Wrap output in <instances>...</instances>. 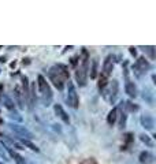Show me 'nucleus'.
<instances>
[{
  "instance_id": "17",
  "label": "nucleus",
  "mask_w": 156,
  "mask_h": 164,
  "mask_svg": "<svg viewBox=\"0 0 156 164\" xmlns=\"http://www.w3.org/2000/svg\"><path fill=\"white\" fill-rule=\"evenodd\" d=\"M2 100H3V104H4V107L7 109H10V111H14V109H15V104H14V101H12L8 96L2 94Z\"/></svg>"
},
{
  "instance_id": "30",
  "label": "nucleus",
  "mask_w": 156,
  "mask_h": 164,
  "mask_svg": "<svg viewBox=\"0 0 156 164\" xmlns=\"http://www.w3.org/2000/svg\"><path fill=\"white\" fill-rule=\"evenodd\" d=\"M2 123H3V119H2V118H0V125H2Z\"/></svg>"
},
{
  "instance_id": "27",
  "label": "nucleus",
  "mask_w": 156,
  "mask_h": 164,
  "mask_svg": "<svg viewBox=\"0 0 156 164\" xmlns=\"http://www.w3.org/2000/svg\"><path fill=\"white\" fill-rule=\"evenodd\" d=\"M79 58V56H74V58H73L71 59V64L73 66H77V59Z\"/></svg>"
},
{
  "instance_id": "16",
  "label": "nucleus",
  "mask_w": 156,
  "mask_h": 164,
  "mask_svg": "<svg viewBox=\"0 0 156 164\" xmlns=\"http://www.w3.org/2000/svg\"><path fill=\"white\" fill-rule=\"evenodd\" d=\"M118 119V108H112L110 112H108V116H107V123L110 126H112L114 123L116 122Z\"/></svg>"
},
{
  "instance_id": "23",
  "label": "nucleus",
  "mask_w": 156,
  "mask_h": 164,
  "mask_svg": "<svg viewBox=\"0 0 156 164\" xmlns=\"http://www.w3.org/2000/svg\"><path fill=\"white\" fill-rule=\"evenodd\" d=\"M144 52L149 53V58L151 59H155V47H144Z\"/></svg>"
},
{
  "instance_id": "20",
  "label": "nucleus",
  "mask_w": 156,
  "mask_h": 164,
  "mask_svg": "<svg viewBox=\"0 0 156 164\" xmlns=\"http://www.w3.org/2000/svg\"><path fill=\"white\" fill-rule=\"evenodd\" d=\"M140 140H141L142 142H144L148 148H152V146H154V141L151 140V137H149V135H146V134H141V135H140Z\"/></svg>"
},
{
  "instance_id": "13",
  "label": "nucleus",
  "mask_w": 156,
  "mask_h": 164,
  "mask_svg": "<svg viewBox=\"0 0 156 164\" xmlns=\"http://www.w3.org/2000/svg\"><path fill=\"white\" fill-rule=\"evenodd\" d=\"M125 90H126V93L129 94L130 97H134L137 96V93H138V90H137V86L134 85V82H132V81H129L127 80V82H126V86H125Z\"/></svg>"
},
{
  "instance_id": "8",
  "label": "nucleus",
  "mask_w": 156,
  "mask_h": 164,
  "mask_svg": "<svg viewBox=\"0 0 156 164\" xmlns=\"http://www.w3.org/2000/svg\"><path fill=\"white\" fill-rule=\"evenodd\" d=\"M114 70V56L112 55H108L104 60V64H103V71H101V77L107 78L111 75V72Z\"/></svg>"
},
{
  "instance_id": "4",
  "label": "nucleus",
  "mask_w": 156,
  "mask_h": 164,
  "mask_svg": "<svg viewBox=\"0 0 156 164\" xmlns=\"http://www.w3.org/2000/svg\"><path fill=\"white\" fill-rule=\"evenodd\" d=\"M67 104H69V107H71L74 109H77L79 107V97L77 93V89H75L74 84L70 82V80L67 84Z\"/></svg>"
},
{
  "instance_id": "7",
  "label": "nucleus",
  "mask_w": 156,
  "mask_h": 164,
  "mask_svg": "<svg viewBox=\"0 0 156 164\" xmlns=\"http://www.w3.org/2000/svg\"><path fill=\"white\" fill-rule=\"evenodd\" d=\"M149 68H151V64H149V62L146 60L145 58H138L137 59V62H136V64L133 66V70H136V74L138 75H141V72H145V71H148Z\"/></svg>"
},
{
  "instance_id": "6",
  "label": "nucleus",
  "mask_w": 156,
  "mask_h": 164,
  "mask_svg": "<svg viewBox=\"0 0 156 164\" xmlns=\"http://www.w3.org/2000/svg\"><path fill=\"white\" fill-rule=\"evenodd\" d=\"M118 90H119V84H118L116 80H112L110 82L108 89L104 92V99H106L108 103H115L116 96H118Z\"/></svg>"
},
{
  "instance_id": "19",
  "label": "nucleus",
  "mask_w": 156,
  "mask_h": 164,
  "mask_svg": "<svg viewBox=\"0 0 156 164\" xmlns=\"http://www.w3.org/2000/svg\"><path fill=\"white\" fill-rule=\"evenodd\" d=\"M97 66H99V62L97 59H93L92 60V67H91V72H89V75H91L92 80H95V78L97 77Z\"/></svg>"
},
{
  "instance_id": "22",
  "label": "nucleus",
  "mask_w": 156,
  "mask_h": 164,
  "mask_svg": "<svg viewBox=\"0 0 156 164\" xmlns=\"http://www.w3.org/2000/svg\"><path fill=\"white\" fill-rule=\"evenodd\" d=\"M0 157H3L4 160H10V154L7 152V148L2 144H0Z\"/></svg>"
},
{
  "instance_id": "28",
  "label": "nucleus",
  "mask_w": 156,
  "mask_h": 164,
  "mask_svg": "<svg viewBox=\"0 0 156 164\" xmlns=\"http://www.w3.org/2000/svg\"><path fill=\"white\" fill-rule=\"evenodd\" d=\"M130 53H132V55H137V51H136V48H133V47H132V48H130Z\"/></svg>"
},
{
  "instance_id": "3",
  "label": "nucleus",
  "mask_w": 156,
  "mask_h": 164,
  "mask_svg": "<svg viewBox=\"0 0 156 164\" xmlns=\"http://www.w3.org/2000/svg\"><path fill=\"white\" fill-rule=\"evenodd\" d=\"M37 86H39V93H40V100L45 107H49L52 103V90H51L49 84L45 81L43 75L37 77Z\"/></svg>"
},
{
  "instance_id": "5",
  "label": "nucleus",
  "mask_w": 156,
  "mask_h": 164,
  "mask_svg": "<svg viewBox=\"0 0 156 164\" xmlns=\"http://www.w3.org/2000/svg\"><path fill=\"white\" fill-rule=\"evenodd\" d=\"M8 127L11 129L12 131H14L15 134L18 135V137H21V140H33L34 138V135L32 131L27 130L25 126H22V125H17V123H10L8 125Z\"/></svg>"
},
{
  "instance_id": "10",
  "label": "nucleus",
  "mask_w": 156,
  "mask_h": 164,
  "mask_svg": "<svg viewBox=\"0 0 156 164\" xmlns=\"http://www.w3.org/2000/svg\"><path fill=\"white\" fill-rule=\"evenodd\" d=\"M53 109H55V113H56V115H58L59 118L66 123V125H69V123H70V118H69V115H67V113L65 112L63 107L60 105V104H55V105H53Z\"/></svg>"
},
{
  "instance_id": "14",
  "label": "nucleus",
  "mask_w": 156,
  "mask_h": 164,
  "mask_svg": "<svg viewBox=\"0 0 156 164\" xmlns=\"http://www.w3.org/2000/svg\"><path fill=\"white\" fill-rule=\"evenodd\" d=\"M27 104H29V108H33V105L36 104V84L34 82L29 88V101H27Z\"/></svg>"
},
{
  "instance_id": "15",
  "label": "nucleus",
  "mask_w": 156,
  "mask_h": 164,
  "mask_svg": "<svg viewBox=\"0 0 156 164\" xmlns=\"http://www.w3.org/2000/svg\"><path fill=\"white\" fill-rule=\"evenodd\" d=\"M138 159H140V163L141 164H152V162H154V156H152L149 152H146V150L140 153Z\"/></svg>"
},
{
  "instance_id": "12",
  "label": "nucleus",
  "mask_w": 156,
  "mask_h": 164,
  "mask_svg": "<svg viewBox=\"0 0 156 164\" xmlns=\"http://www.w3.org/2000/svg\"><path fill=\"white\" fill-rule=\"evenodd\" d=\"M6 148H7V146H6ZM7 152H8V154H10L12 159L15 160V163H17V164H32V163L27 162V160L25 159V157H22L21 154H18L17 152H15V150L10 149V148H7Z\"/></svg>"
},
{
  "instance_id": "26",
  "label": "nucleus",
  "mask_w": 156,
  "mask_h": 164,
  "mask_svg": "<svg viewBox=\"0 0 156 164\" xmlns=\"http://www.w3.org/2000/svg\"><path fill=\"white\" fill-rule=\"evenodd\" d=\"M81 164H97V162L93 159V157H91V159H86V160H84Z\"/></svg>"
},
{
  "instance_id": "24",
  "label": "nucleus",
  "mask_w": 156,
  "mask_h": 164,
  "mask_svg": "<svg viewBox=\"0 0 156 164\" xmlns=\"http://www.w3.org/2000/svg\"><path fill=\"white\" fill-rule=\"evenodd\" d=\"M118 113H119V109H118ZM119 115H120L119 127H120V129H123V127H125V125H126V115H125V112H120Z\"/></svg>"
},
{
  "instance_id": "9",
  "label": "nucleus",
  "mask_w": 156,
  "mask_h": 164,
  "mask_svg": "<svg viewBox=\"0 0 156 164\" xmlns=\"http://www.w3.org/2000/svg\"><path fill=\"white\" fill-rule=\"evenodd\" d=\"M141 126L145 129V130H154V126H155V121L152 118V115L149 113H145V115L141 116Z\"/></svg>"
},
{
  "instance_id": "11",
  "label": "nucleus",
  "mask_w": 156,
  "mask_h": 164,
  "mask_svg": "<svg viewBox=\"0 0 156 164\" xmlns=\"http://www.w3.org/2000/svg\"><path fill=\"white\" fill-rule=\"evenodd\" d=\"M14 97H15V101H17L18 107H19V108H25V97H23V93H22L19 86L14 88Z\"/></svg>"
},
{
  "instance_id": "2",
  "label": "nucleus",
  "mask_w": 156,
  "mask_h": 164,
  "mask_svg": "<svg viewBox=\"0 0 156 164\" xmlns=\"http://www.w3.org/2000/svg\"><path fill=\"white\" fill-rule=\"evenodd\" d=\"M78 67L75 70V80H77L79 86H85L88 81V63H89V55L85 48H82L81 56H79Z\"/></svg>"
},
{
  "instance_id": "1",
  "label": "nucleus",
  "mask_w": 156,
  "mask_h": 164,
  "mask_svg": "<svg viewBox=\"0 0 156 164\" xmlns=\"http://www.w3.org/2000/svg\"><path fill=\"white\" fill-rule=\"evenodd\" d=\"M48 78L49 81L53 84V86L58 90H63L65 88V82L69 81L70 78V72L69 68L65 64H55L49 68L48 71Z\"/></svg>"
},
{
  "instance_id": "18",
  "label": "nucleus",
  "mask_w": 156,
  "mask_h": 164,
  "mask_svg": "<svg viewBox=\"0 0 156 164\" xmlns=\"http://www.w3.org/2000/svg\"><path fill=\"white\" fill-rule=\"evenodd\" d=\"M122 107L126 109V111H129V112H136V111H138V105L133 104L132 101H125V103H122Z\"/></svg>"
},
{
  "instance_id": "29",
  "label": "nucleus",
  "mask_w": 156,
  "mask_h": 164,
  "mask_svg": "<svg viewBox=\"0 0 156 164\" xmlns=\"http://www.w3.org/2000/svg\"><path fill=\"white\" fill-rule=\"evenodd\" d=\"M3 94V84H0V96Z\"/></svg>"
},
{
  "instance_id": "21",
  "label": "nucleus",
  "mask_w": 156,
  "mask_h": 164,
  "mask_svg": "<svg viewBox=\"0 0 156 164\" xmlns=\"http://www.w3.org/2000/svg\"><path fill=\"white\" fill-rule=\"evenodd\" d=\"M21 144H22V145H25V146H27L29 149L34 150V152H39V148H37L34 144H32L29 140H21Z\"/></svg>"
},
{
  "instance_id": "25",
  "label": "nucleus",
  "mask_w": 156,
  "mask_h": 164,
  "mask_svg": "<svg viewBox=\"0 0 156 164\" xmlns=\"http://www.w3.org/2000/svg\"><path fill=\"white\" fill-rule=\"evenodd\" d=\"M10 118H11V119H14V121H17V122H22V116H21L17 111H11Z\"/></svg>"
}]
</instances>
